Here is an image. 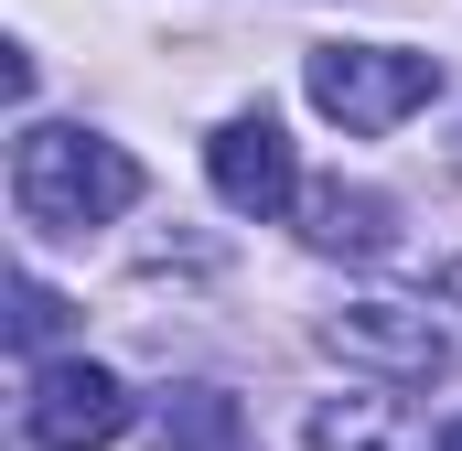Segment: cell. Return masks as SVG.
Masks as SVG:
<instances>
[{"label":"cell","instance_id":"cell-1","mask_svg":"<svg viewBox=\"0 0 462 451\" xmlns=\"http://www.w3.org/2000/svg\"><path fill=\"white\" fill-rule=\"evenodd\" d=\"M11 205H22V226H43V236H87V226H118L140 205V161L118 140H97V129L32 118L11 140Z\"/></svg>","mask_w":462,"mask_h":451},{"label":"cell","instance_id":"cell-2","mask_svg":"<svg viewBox=\"0 0 462 451\" xmlns=\"http://www.w3.org/2000/svg\"><path fill=\"white\" fill-rule=\"evenodd\" d=\"M301 87H312V108L334 118V129L376 140V129H398V118H420L441 97V54H409V43H323L301 65Z\"/></svg>","mask_w":462,"mask_h":451},{"label":"cell","instance_id":"cell-3","mask_svg":"<svg viewBox=\"0 0 462 451\" xmlns=\"http://www.w3.org/2000/svg\"><path fill=\"white\" fill-rule=\"evenodd\" d=\"M323 344H334L345 365H365V376H387V387H430V376L462 365V323L430 312V301H409V290H365V301H345V312L323 323Z\"/></svg>","mask_w":462,"mask_h":451},{"label":"cell","instance_id":"cell-4","mask_svg":"<svg viewBox=\"0 0 462 451\" xmlns=\"http://www.w3.org/2000/svg\"><path fill=\"white\" fill-rule=\"evenodd\" d=\"M140 409H129V387H118L108 365H87V354H65V365H32V398H22V430L43 451H108Z\"/></svg>","mask_w":462,"mask_h":451},{"label":"cell","instance_id":"cell-5","mask_svg":"<svg viewBox=\"0 0 462 451\" xmlns=\"http://www.w3.org/2000/svg\"><path fill=\"white\" fill-rule=\"evenodd\" d=\"M205 172H216V194H226L236 216H280V205H301V161H291V129L269 108L226 118L216 140H205Z\"/></svg>","mask_w":462,"mask_h":451},{"label":"cell","instance_id":"cell-6","mask_svg":"<svg viewBox=\"0 0 462 451\" xmlns=\"http://www.w3.org/2000/svg\"><path fill=\"white\" fill-rule=\"evenodd\" d=\"M301 236H312L323 258H376V247H387V194H365V183H312V194H301Z\"/></svg>","mask_w":462,"mask_h":451},{"label":"cell","instance_id":"cell-7","mask_svg":"<svg viewBox=\"0 0 462 451\" xmlns=\"http://www.w3.org/2000/svg\"><path fill=\"white\" fill-rule=\"evenodd\" d=\"M162 441L172 451H258L226 387H172V398H162Z\"/></svg>","mask_w":462,"mask_h":451},{"label":"cell","instance_id":"cell-8","mask_svg":"<svg viewBox=\"0 0 462 451\" xmlns=\"http://www.w3.org/2000/svg\"><path fill=\"white\" fill-rule=\"evenodd\" d=\"M387 441H398V409L387 398H345V409L312 419V451H387Z\"/></svg>","mask_w":462,"mask_h":451},{"label":"cell","instance_id":"cell-9","mask_svg":"<svg viewBox=\"0 0 462 451\" xmlns=\"http://www.w3.org/2000/svg\"><path fill=\"white\" fill-rule=\"evenodd\" d=\"M54 334H65V301H54L32 269H22V280H11V344H22V354H43Z\"/></svg>","mask_w":462,"mask_h":451},{"label":"cell","instance_id":"cell-10","mask_svg":"<svg viewBox=\"0 0 462 451\" xmlns=\"http://www.w3.org/2000/svg\"><path fill=\"white\" fill-rule=\"evenodd\" d=\"M441 451H462V419H452V430H441Z\"/></svg>","mask_w":462,"mask_h":451}]
</instances>
